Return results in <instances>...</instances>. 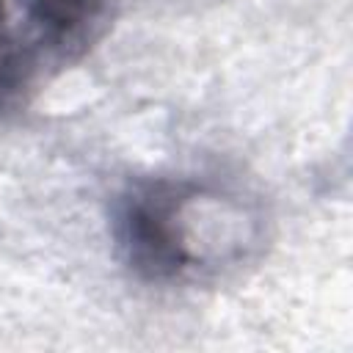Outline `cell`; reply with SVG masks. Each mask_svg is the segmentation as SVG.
I'll use <instances>...</instances> for the list:
<instances>
[{
    "label": "cell",
    "instance_id": "obj_2",
    "mask_svg": "<svg viewBox=\"0 0 353 353\" xmlns=\"http://www.w3.org/2000/svg\"><path fill=\"white\" fill-rule=\"evenodd\" d=\"M121 0H0V119L30 108L110 33Z\"/></svg>",
    "mask_w": 353,
    "mask_h": 353
},
{
    "label": "cell",
    "instance_id": "obj_1",
    "mask_svg": "<svg viewBox=\"0 0 353 353\" xmlns=\"http://www.w3.org/2000/svg\"><path fill=\"white\" fill-rule=\"evenodd\" d=\"M262 212L237 188L196 174L132 176L110 199V243L141 284L179 287L221 276L262 243Z\"/></svg>",
    "mask_w": 353,
    "mask_h": 353
}]
</instances>
